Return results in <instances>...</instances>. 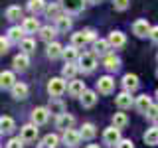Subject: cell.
Returning a JSON list of instances; mask_svg holds the SVG:
<instances>
[{
	"label": "cell",
	"instance_id": "10",
	"mask_svg": "<svg viewBox=\"0 0 158 148\" xmlns=\"http://www.w3.org/2000/svg\"><path fill=\"white\" fill-rule=\"evenodd\" d=\"M61 2V6L65 12H71V14H77V12H81L83 6H85V2L87 0H59Z\"/></svg>",
	"mask_w": 158,
	"mask_h": 148
},
{
	"label": "cell",
	"instance_id": "21",
	"mask_svg": "<svg viewBox=\"0 0 158 148\" xmlns=\"http://www.w3.org/2000/svg\"><path fill=\"white\" fill-rule=\"evenodd\" d=\"M79 101H81V105L85 107V109H91V107L97 105V93L91 91V89H87V91L81 95V99H79Z\"/></svg>",
	"mask_w": 158,
	"mask_h": 148
},
{
	"label": "cell",
	"instance_id": "40",
	"mask_svg": "<svg viewBox=\"0 0 158 148\" xmlns=\"http://www.w3.org/2000/svg\"><path fill=\"white\" fill-rule=\"evenodd\" d=\"M6 148H24V140L22 138H10L8 140V144H6Z\"/></svg>",
	"mask_w": 158,
	"mask_h": 148
},
{
	"label": "cell",
	"instance_id": "32",
	"mask_svg": "<svg viewBox=\"0 0 158 148\" xmlns=\"http://www.w3.org/2000/svg\"><path fill=\"white\" fill-rule=\"evenodd\" d=\"M144 142L148 146H156L158 144V126H152L144 132Z\"/></svg>",
	"mask_w": 158,
	"mask_h": 148
},
{
	"label": "cell",
	"instance_id": "5",
	"mask_svg": "<svg viewBox=\"0 0 158 148\" xmlns=\"http://www.w3.org/2000/svg\"><path fill=\"white\" fill-rule=\"evenodd\" d=\"M97 91L101 93V95H111V93L115 91V79H113L111 75L99 77V81H97Z\"/></svg>",
	"mask_w": 158,
	"mask_h": 148
},
{
	"label": "cell",
	"instance_id": "44",
	"mask_svg": "<svg viewBox=\"0 0 158 148\" xmlns=\"http://www.w3.org/2000/svg\"><path fill=\"white\" fill-rule=\"evenodd\" d=\"M152 39L154 43H158V26H152V30H150V36H148Z\"/></svg>",
	"mask_w": 158,
	"mask_h": 148
},
{
	"label": "cell",
	"instance_id": "27",
	"mask_svg": "<svg viewBox=\"0 0 158 148\" xmlns=\"http://www.w3.org/2000/svg\"><path fill=\"white\" fill-rule=\"evenodd\" d=\"M56 30L57 32H69L71 30V18L67 14H61L57 20H56Z\"/></svg>",
	"mask_w": 158,
	"mask_h": 148
},
{
	"label": "cell",
	"instance_id": "33",
	"mask_svg": "<svg viewBox=\"0 0 158 148\" xmlns=\"http://www.w3.org/2000/svg\"><path fill=\"white\" fill-rule=\"evenodd\" d=\"M103 63H105V67L109 69V71H117V69L121 67V59H118V57L115 56V53H109V56L105 57V61H103Z\"/></svg>",
	"mask_w": 158,
	"mask_h": 148
},
{
	"label": "cell",
	"instance_id": "15",
	"mask_svg": "<svg viewBox=\"0 0 158 148\" xmlns=\"http://www.w3.org/2000/svg\"><path fill=\"white\" fill-rule=\"evenodd\" d=\"M6 38L10 39V43H22L24 42V30H22V26H12L8 30Z\"/></svg>",
	"mask_w": 158,
	"mask_h": 148
},
{
	"label": "cell",
	"instance_id": "9",
	"mask_svg": "<svg viewBox=\"0 0 158 148\" xmlns=\"http://www.w3.org/2000/svg\"><path fill=\"white\" fill-rule=\"evenodd\" d=\"M150 24H148V20H136L135 24H132V34H135L136 38H146L150 36Z\"/></svg>",
	"mask_w": 158,
	"mask_h": 148
},
{
	"label": "cell",
	"instance_id": "35",
	"mask_svg": "<svg viewBox=\"0 0 158 148\" xmlns=\"http://www.w3.org/2000/svg\"><path fill=\"white\" fill-rule=\"evenodd\" d=\"M127 125H128V117L125 113H115V115H113V126H117L118 130H121V128H125Z\"/></svg>",
	"mask_w": 158,
	"mask_h": 148
},
{
	"label": "cell",
	"instance_id": "51",
	"mask_svg": "<svg viewBox=\"0 0 158 148\" xmlns=\"http://www.w3.org/2000/svg\"><path fill=\"white\" fill-rule=\"evenodd\" d=\"M40 148H42V146H40Z\"/></svg>",
	"mask_w": 158,
	"mask_h": 148
},
{
	"label": "cell",
	"instance_id": "42",
	"mask_svg": "<svg viewBox=\"0 0 158 148\" xmlns=\"http://www.w3.org/2000/svg\"><path fill=\"white\" fill-rule=\"evenodd\" d=\"M146 117H148V118H152V121H156V118H158V103H154V105L148 109Z\"/></svg>",
	"mask_w": 158,
	"mask_h": 148
},
{
	"label": "cell",
	"instance_id": "12",
	"mask_svg": "<svg viewBox=\"0 0 158 148\" xmlns=\"http://www.w3.org/2000/svg\"><path fill=\"white\" fill-rule=\"evenodd\" d=\"M138 77L135 75V73H127L125 77H123V89H125L127 93H135L136 89H138Z\"/></svg>",
	"mask_w": 158,
	"mask_h": 148
},
{
	"label": "cell",
	"instance_id": "24",
	"mask_svg": "<svg viewBox=\"0 0 158 148\" xmlns=\"http://www.w3.org/2000/svg\"><path fill=\"white\" fill-rule=\"evenodd\" d=\"M79 134H81L83 140H93L95 134H97V128H95L93 122H85V125L81 126V130H79Z\"/></svg>",
	"mask_w": 158,
	"mask_h": 148
},
{
	"label": "cell",
	"instance_id": "18",
	"mask_svg": "<svg viewBox=\"0 0 158 148\" xmlns=\"http://www.w3.org/2000/svg\"><path fill=\"white\" fill-rule=\"evenodd\" d=\"M12 65H14L16 71H26L28 65H30V56H26V53H18V56L12 59Z\"/></svg>",
	"mask_w": 158,
	"mask_h": 148
},
{
	"label": "cell",
	"instance_id": "36",
	"mask_svg": "<svg viewBox=\"0 0 158 148\" xmlns=\"http://www.w3.org/2000/svg\"><path fill=\"white\" fill-rule=\"evenodd\" d=\"M20 49H22V53L30 56V53H34V51H36V42H34L32 38H24V42L20 43Z\"/></svg>",
	"mask_w": 158,
	"mask_h": 148
},
{
	"label": "cell",
	"instance_id": "6",
	"mask_svg": "<svg viewBox=\"0 0 158 148\" xmlns=\"http://www.w3.org/2000/svg\"><path fill=\"white\" fill-rule=\"evenodd\" d=\"M49 109L48 107H38V109H34L32 111V122L36 126H42V125H46L48 122V118H49Z\"/></svg>",
	"mask_w": 158,
	"mask_h": 148
},
{
	"label": "cell",
	"instance_id": "37",
	"mask_svg": "<svg viewBox=\"0 0 158 148\" xmlns=\"http://www.w3.org/2000/svg\"><path fill=\"white\" fill-rule=\"evenodd\" d=\"M22 18V8L20 6H8L6 8V20L10 22H16V20Z\"/></svg>",
	"mask_w": 158,
	"mask_h": 148
},
{
	"label": "cell",
	"instance_id": "26",
	"mask_svg": "<svg viewBox=\"0 0 158 148\" xmlns=\"http://www.w3.org/2000/svg\"><path fill=\"white\" fill-rule=\"evenodd\" d=\"M10 93H12V97L14 99H18V101H22V99H26L28 97V85H26V83H16V85H14L12 87V91H10Z\"/></svg>",
	"mask_w": 158,
	"mask_h": 148
},
{
	"label": "cell",
	"instance_id": "43",
	"mask_svg": "<svg viewBox=\"0 0 158 148\" xmlns=\"http://www.w3.org/2000/svg\"><path fill=\"white\" fill-rule=\"evenodd\" d=\"M8 47H10V39L8 38H2V39H0V51H2V56L8 51Z\"/></svg>",
	"mask_w": 158,
	"mask_h": 148
},
{
	"label": "cell",
	"instance_id": "13",
	"mask_svg": "<svg viewBox=\"0 0 158 148\" xmlns=\"http://www.w3.org/2000/svg\"><path fill=\"white\" fill-rule=\"evenodd\" d=\"M87 89H85V83L83 81H79V79H73V81H69V85H67V93L71 97H79L81 99V95L85 93Z\"/></svg>",
	"mask_w": 158,
	"mask_h": 148
},
{
	"label": "cell",
	"instance_id": "41",
	"mask_svg": "<svg viewBox=\"0 0 158 148\" xmlns=\"http://www.w3.org/2000/svg\"><path fill=\"white\" fill-rule=\"evenodd\" d=\"M128 4H131V0H113V6H115V10H127Z\"/></svg>",
	"mask_w": 158,
	"mask_h": 148
},
{
	"label": "cell",
	"instance_id": "46",
	"mask_svg": "<svg viewBox=\"0 0 158 148\" xmlns=\"http://www.w3.org/2000/svg\"><path fill=\"white\" fill-rule=\"evenodd\" d=\"M87 2H89V4H101L103 0H87Z\"/></svg>",
	"mask_w": 158,
	"mask_h": 148
},
{
	"label": "cell",
	"instance_id": "3",
	"mask_svg": "<svg viewBox=\"0 0 158 148\" xmlns=\"http://www.w3.org/2000/svg\"><path fill=\"white\" fill-rule=\"evenodd\" d=\"M20 138L24 140V144L36 142V138H38V126L34 125V122H30V125H24L22 128H20Z\"/></svg>",
	"mask_w": 158,
	"mask_h": 148
},
{
	"label": "cell",
	"instance_id": "38",
	"mask_svg": "<svg viewBox=\"0 0 158 148\" xmlns=\"http://www.w3.org/2000/svg\"><path fill=\"white\" fill-rule=\"evenodd\" d=\"M61 4H48V8H46V16L48 18H53V20H57L59 16H61Z\"/></svg>",
	"mask_w": 158,
	"mask_h": 148
},
{
	"label": "cell",
	"instance_id": "2",
	"mask_svg": "<svg viewBox=\"0 0 158 148\" xmlns=\"http://www.w3.org/2000/svg\"><path fill=\"white\" fill-rule=\"evenodd\" d=\"M77 65H79V71H83V73L95 71V67H97V57H95V53H83V56H79Z\"/></svg>",
	"mask_w": 158,
	"mask_h": 148
},
{
	"label": "cell",
	"instance_id": "49",
	"mask_svg": "<svg viewBox=\"0 0 158 148\" xmlns=\"http://www.w3.org/2000/svg\"><path fill=\"white\" fill-rule=\"evenodd\" d=\"M154 122H156V126H158V118H156V121H154Z\"/></svg>",
	"mask_w": 158,
	"mask_h": 148
},
{
	"label": "cell",
	"instance_id": "17",
	"mask_svg": "<svg viewBox=\"0 0 158 148\" xmlns=\"http://www.w3.org/2000/svg\"><path fill=\"white\" fill-rule=\"evenodd\" d=\"M109 43H111V47H123V46H125V43H127V38H125V34H123V32H118V30H117V32H111V34H109Z\"/></svg>",
	"mask_w": 158,
	"mask_h": 148
},
{
	"label": "cell",
	"instance_id": "30",
	"mask_svg": "<svg viewBox=\"0 0 158 148\" xmlns=\"http://www.w3.org/2000/svg\"><path fill=\"white\" fill-rule=\"evenodd\" d=\"M56 32H57V30L52 28V26H42V30H40V38H42L44 42H48V43H53Z\"/></svg>",
	"mask_w": 158,
	"mask_h": 148
},
{
	"label": "cell",
	"instance_id": "16",
	"mask_svg": "<svg viewBox=\"0 0 158 148\" xmlns=\"http://www.w3.org/2000/svg\"><path fill=\"white\" fill-rule=\"evenodd\" d=\"M16 77H14V73L12 71H2L0 73V87L2 89H10L12 91V87L16 85Z\"/></svg>",
	"mask_w": 158,
	"mask_h": 148
},
{
	"label": "cell",
	"instance_id": "1",
	"mask_svg": "<svg viewBox=\"0 0 158 148\" xmlns=\"http://www.w3.org/2000/svg\"><path fill=\"white\" fill-rule=\"evenodd\" d=\"M65 89H67V83L63 77H52L48 81V93L52 95V99H59L65 93Z\"/></svg>",
	"mask_w": 158,
	"mask_h": 148
},
{
	"label": "cell",
	"instance_id": "48",
	"mask_svg": "<svg viewBox=\"0 0 158 148\" xmlns=\"http://www.w3.org/2000/svg\"><path fill=\"white\" fill-rule=\"evenodd\" d=\"M156 101H158V89H156Z\"/></svg>",
	"mask_w": 158,
	"mask_h": 148
},
{
	"label": "cell",
	"instance_id": "7",
	"mask_svg": "<svg viewBox=\"0 0 158 148\" xmlns=\"http://www.w3.org/2000/svg\"><path fill=\"white\" fill-rule=\"evenodd\" d=\"M115 105L121 109V111H127V109H131L132 105H135V99H132V93H118V95L115 97Z\"/></svg>",
	"mask_w": 158,
	"mask_h": 148
},
{
	"label": "cell",
	"instance_id": "29",
	"mask_svg": "<svg viewBox=\"0 0 158 148\" xmlns=\"http://www.w3.org/2000/svg\"><path fill=\"white\" fill-rule=\"evenodd\" d=\"M48 4L46 0H28V10L32 14H40V12H46Z\"/></svg>",
	"mask_w": 158,
	"mask_h": 148
},
{
	"label": "cell",
	"instance_id": "31",
	"mask_svg": "<svg viewBox=\"0 0 158 148\" xmlns=\"http://www.w3.org/2000/svg\"><path fill=\"white\" fill-rule=\"evenodd\" d=\"M14 118L12 117H2L0 118V132H2V134H10V132L14 130Z\"/></svg>",
	"mask_w": 158,
	"mask_h": 148
},
{
	"label": "cell",
	"instance_id": "20",
	"mask_svg": "<svg viewBox=\"0 0 158 148\" xmlns=\"http://www.w3.org/2000/svg\"><path fill=\"white\" fill-rule=\"evenodd\" d=\"M22 30H24V34H36L42 30V26H40L38 18H26L22 22Z\"/></svg>",
	"mask_w": 158,
	"mask_h": 148
},
{
	"label": "cell",
	"instance_id": "45",
	"mask_svg": "<svg viewBox=\"0 0 158 148\" xmlns=\"http://www.w3.org/2000/svg\"><path fill=\"white\" fill-rule=\"evenodd\" d=\"M117 148H135V146H132V140H127V138H123V140L118 142Z\"/></svg>",
	"mask_w": 158,
	"mask_h": 148
},
{
	"label": "cell",
	"instance_id": "8",
	"mask_svg": "<svg viewBox=\"0 0 158 148\" xmlns=\"http://www.w3.org/2000/svg\"><path fill=\"white\" fill-rule=\"evenodd\" d=\"M61 140H63V144H67L69 148H77L79 142H81V134H79V130H73V128H69V130L63 132Z\"/></svg>",
	"mask_w": 158,
	"mask_h": 148
},
{
	"label": "cell",
	"instance_id": "50",
	"mask_svg": "<svg viewBox=\"0 0 158 148\" xmlns=\"http://www.w3.org/2000/svg\"><path fill=\"white\" fill-rule=\"evenodd\" d=\"M156 77H158V69H156Z\"/></svg>",
	"mask_w": 158,
	"mask_h": 148
},
{
	"label": "cell",
	"instance_id": "25",
	"mask_svg": "<svg viewBox=\"0 0 158 148\" xmlns=\"http://www.w3.org/2000/svg\"><path fill=\"white\" fill-rule=\"evenodd\" d=\"M77 73H79V65H77V63H65L63 69H61L63 79H69V81H73Z\"/></svg>",
	"mask_w": 158,
	"mask_h": 148
},
{
	"label": "cell",
	"instance_id": "22",
	"mask_svg": "<svg viewBox=\"0 0 158 148\" xmlns=\"http://www.w3.org/2000/svg\"><path fill=\"white\" fill-rule=\"evenodd\" d=\"M63 47L61 43H57V42H53V43H48V49H46V53H48V57L49 59H57V57H63Z\"/></svg>",
	"mask_w": 158,
	"mask_h": 148
},
{
	"label": "cell",
	"instance_id": "34",
	"mask_svg": "<svg viewBox=\"0 0 158 148\" xmlns=\"http://www.w3.org/2000/svg\"><path fill=\"white\" fill-rule=\"evenodd\" d=\"M49 113H53V115H57V117H61V115H65V105H63L59 99H52V103H49Z\"/></svg>",
	"mask_w": 158,
	"mask_h": 148
},
{
	"label": "cell",
	"instance_id": "19",
	"mask_svg": "<svg viewBox=\"0 0 158 148\" xmlns=\"http://www.w3.org/2000/svg\"><path fill=\"white\" fill-rule=\"evenodd\" d=\"M73 122H75V118H73L71 115H67V113H65V115H61V117H57V118H56V126L59 128V130H63V132H65V130H69V128L73 126Z\"/></svg>",
	"mask_w": 158,
	"mask_h": 148
},
{
	"label": "cell",
	"instance_id": "47",
	"mask_svg": "<svg viewBox=\"0 0 158 148\" xmlns=\"http://www.w3.org/2000/svg\"><path fill=\"white\" fill-rule=\"evenodd\" d=\"M87 148H99V144H89Z\"/></svg>",
	"mask_w": 158,
	"mask_h": 148
},
{
	"label": "cell",
	"instance_id": "28",
	"mask_svg": "<svg viewBox=\"0 0 158 148\" xmlns=\"http://www.w3.org/2000/svg\"><path fill=\"white\" fill-rule=\"evenodd\" d=\"M63 59H65V63H77L79 61L77 47L75 46H67L65 49H63Z\"/></svg>",
	"mask_w": 158,
	"mask_h": 148
},
{
	"label": "cell",
	"instance_id": "11",
	"mask_svg": "<svg viewBox=\"0 0 158 148\" xmlns=\"http://www.w3.org/2000/svg\"><path fill=\"white\" fill-rule=\"evenodd\" d=\"M154 103H152V99L148 97V95H138L135 99V107H136V111L140 113V115H146L148 113V109H150Z\"/></svg>",
	"mask_w": 158,
	"mask_h": 148
},
{
	"label": "cell",
	"instance_id": "39",
	"mask_svg": "<svg viewBox=\"0 0 158 148\" xmlns=\"http://www.w3.org/2000/svg\"><path fill=\"white\" fill-rule=\"evenodd\" d=\"M57 142H59V136L49 132V134L44 136V140H42V148H56V146H57Z\"/></svg>",
	"mask_w": 158,
	"mask_h": 148
},
{
	"label": "cell",
	"instance_id": "4",
	"mask_svg": "<svg viewBox=\"0 0 158 148\" xmlns=\"http://www.w3.org/2000/svg\"><path fill=\"white\" fill-rule=\"evenodd\" d=\"M121 130H118L117 126H109L105 128V132H103V142L109 146H118V142H121Z\"/></svg>",
	"mask_w": 158,
	"mask_h": 148
},
{
	"label": "cell",
	"instance_id": "14",
	"mask_svg": "<svg viewBox=\"0 0 158 148\" xmlns=\"http://www.w3.org/2000/svg\"><path fill=\"white\" fill-rule=\"evenodd\" d=\"M93 49H95V53L97 56H101V57H107L109 53H111V43H109V39H97L95 43H93Z\"/></svg>",
	"mask_w": 158,
	"mask_h": 148
},
{
	"label": "cell",
	"instance_id": "23",
	"mask_svg": "<svg viewBox=\"0 0 158 148\" xmlns=\"http://www.w3.org/2000/svg\"><path fill=\"white\" fill-rule=\"evenodd\" d=\"M85 43H89V34H87V30H85V32H75V34H71V46L83 47Z\"/></svg>",
	"mask_w": 158,
	"mask_h": 148
}]
</instances>
